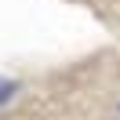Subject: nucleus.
<instances>
[{
    "label": "nucleus",
    "mask_w": 120,
    "mask_h": 120,
    "mask_svg": "<svg viewBox=\"0 0 120 120\" xmlns=\"http://www.w3.org/2000/svg\"><path fill=\"white\" fill-rule=\"evenodd\" d=\"M0 116L120 120V40L29 76H0Z\"/></svg>",
    "instance_id": "f257e3e1"
},
{
    "label": "nucleus",
    "mask_w": 120,
    "mask_h": 120,
    "mask_svg": "<svg viewBox=\"0 0 120 120\" xmlns=\"http://www.w3.org/2000/svg\"><path fill=\"white\" fill-rule=\"evenodd\" d=\"M62 4L84 11L91 22H98L109 37L120 40V0H62Z\"/></svg>",
    "instance_id": "f03ea898"
}]
</instances>
